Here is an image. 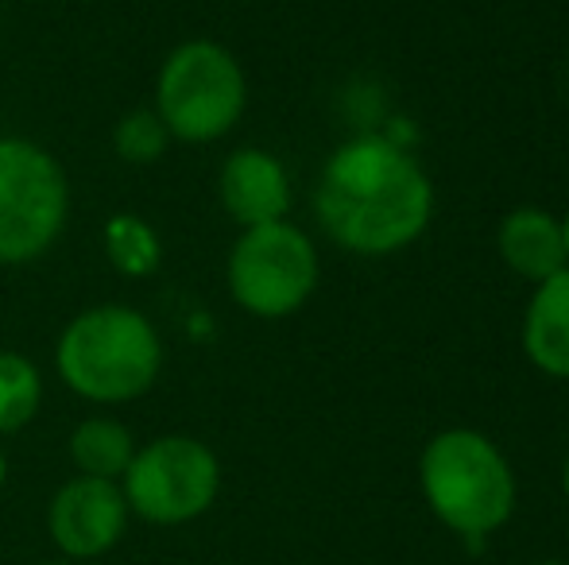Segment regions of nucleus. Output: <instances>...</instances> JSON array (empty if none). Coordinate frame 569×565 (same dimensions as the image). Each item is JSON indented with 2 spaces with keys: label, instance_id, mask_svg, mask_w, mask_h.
I'll list each match as a JSON object with an SVG mask.
<instances>
[{
  "label": "nucleus",
  "instance_id": "nucleus-1",
  "mask_svg": "<svg viewBox=\"0 0 569 565\" xmlns=\"http://www.w3.org/2000/svg\"><path fill=\"white\" fill-rule=\"evenodd\" d=\"M322 229L357 256H391L427 229L435 190L399 143L357 137L322 167L315 190Z\"/></svg>",
  "mask_w": 569,
  "mask_h": 565
},
{
  "label": "nucleus",
  "instance_id": "nucleus-2",
  "mask_svg": "<svg viewBox=\"0 0 569 565\" xmlns=\"http://www.w3.org/2000/svg\"><path fill=\"white\" fill-rule=\"evenodd\" d=\"M54 369L78 400L120 407L156 387L163 372V341L140 310L101 302L59 333Z\"/></svg>",
  "mask_w": 569,
  "mask_h": 565
},
{
  "label": "nucleus",
  "instance_id": "nucleus-3",
  "mask_svg": "<svg viewBox=\"0 0 569 565\" xmlns=\"http://www.w3.org/2000/svg\"><path fill=\"white\" fill-rule=\"evenodd\" d=\"M422 496L450 531L485 538L516 512V476L503 453L477 430H442L419 461Z\"/></svg>",
  "mask_w": 569,
  "mask_h": 565
},
{
  "label": "nucleus",
  "instance_id": "nucleus-4",
  "mask_svg": "<svg viewBox=\"0 0 569 565\" xmlns=\"http://www.w3.org/2000/svg\"><path fill=\"white\" fill-rule=\"evenodd\" d=\"M248 105L237 54L213 39H187L163 59L156 78V113L171 140L213 143L229 137Z\"/></svg>",
  "mask_w": 569,
  "mask_h": 565
},
{
  "label": "nucleus",
  "instance_id": "nucleus-5",
  "mask_svg": "<svg viewBox=\"0 0 569 565\" xmlns=\"http://www.w3.org/2000/svg\"><path fill=\"white\" fill-rule=\"evenodd\" d=\"M70 218L62 163L36 140L0 137V268H20L59 244Z\"/></svg>",
  "mask_w": 569,
  "mask_h": 565
},
{
  "label": "nucleus",
  "instance_id": "nucleus-6",
  "mask_svg": "<svg viewBox=\"0 0 569 565\" xmlns=\"http://www.w3.org/2000/svg\"><path fill=\"white\" fill-rule=\"evenodd\" d=\"M128 512L156 527H182L213 507L221 492V461L206 442L167 434L140 445L120 476Z\"/></svg>",
  "mask_w": 569,
  "mask_h": 565
},
{
  "label": "nucleus",
  "instance_id": "nucleus-7",
  "mask_svg": "<svg viewBox=\"0 0 569 565\" xmlns=\"http://www.w3.org/2000/svg\"><path fill=\"white\" fill-rule=\"evenodd\" d=\"M318 286V252L291 221L244 229L229 252V294L252 317H291Z\"/></svg>",
  "mask_w": 569,
  "mask_h": 565
},
{
  "label": "nucleus",
  "instance_id": "nucleus-8",
  "mask_svg": "<svg viewBox=\"0 0 569 565\" xmlns=\"http://www.w3.org/2000/svg\"><path fill=\"white\" fill-rule=\"evenodd\" d=\"M128 500L120 481H98V476H74L51 496L47 507V531L67 562H90L109 554L124 538Z\"/></svg>",
  "mask_w": 569,
  "mask_h": 565
},
{
  "label": "nucleus",
  "instance_id": "nucleus-9",
  "mask_svg": "<svg viewBox=\"0 0 569 565\" xmlns=\"http://www.w3.org/2000/svg\"><path fill=\"white\" fill-rule=\"evenodd\" d=\"M218 198L240 229L287 221L291 210V179L283 163L263 148H240L221 163Z\"/></svg>",
  "mask_w": 569,
  "mask_h": 565
},
{
  "label": "nucleus",
  "instance_id": "nucleus-10",
  "mask_svg": "<svg viewBox=\"0 0 569 565\" xmlns=\"http://www.w3.org/2000/svg\"><path fill=\"white\" fill-rule=\"evenodd\" d=\"M500 256L511 272L523 275V280H531L535 286L547 283L550 275H558L569 268L562 225H558L547 210H535V205L511 210L508 218H503Z\"/></svg>",
  "mask_w": 569,
  "mask_h": 565
},
{
  "label": "nucleus",
  "instance_id": "nucleus-11",
  "mask_svg": "<svg viewBox=\"0 0 569 565\" xmlns=\"http://www.w3.org/2000/svg\"><path fill=\"white\" fill-rule=\"evenodd\" d=\"M523 349L535 369L569 380V268L535 286L523 322Z\"/></svg>",
  "mask_w": 569,
  "mask_h": 565
},
{
  "label": "nucleus",
  "instance_id": "nucleus-12",
  "mask_svg": "<svg viewBox=\"0 0 569 565\" xmlns=\"http://www.w3.org/2000/svg\"><path fill=\"white\" fill-rule=\"evenodd\" d=\"M136 437L124 423L109 415L82 418L70 434V461L78 476H98V481H120L136 457Z\"/></svg>",
  "mask_w": 569,
  "mask_h": 565
},
{
  "label": "nucleus",
  "instance_id": "nucleus-13",
  "mask_svg": "<svg viewBox=\"0 0 569 565\" xmlns=\"http://www.w3.org/2000/svg\"><path fill=\"white\" fill-rule=\"evenodd\" d=\"M101 244H106L109 268L124 280H148L163 264V241L140 213H113L101 229Z\"/></svg>",
  "mask_w": 569,
  "mask_h": 565
},
{
  "label": "nucleus",
  "instance_id": "nucleus-14",
  "mask_svg": "<svg viewBox=\"0 0 569 565\" xmlns=\"http://www.w3.org/2000/svg\"><path fill=\"white\" fill-rule=\"evenodd\" d=\"M43 407V376L23 353L0 349V437L16 434Z\"/></svg>",
  "mask_w": 569,
  "mask_h": 565
},
{
  "label": "nucleus",
  "instance_id": "nucleus-15",
  "mask_svg": "<svg viewBox=\"0 0 569 565\" xmlns=\"http://www.w3.org/2000/svg\"><path fill=\"white\" fill-rule=\"evenodd\" d=\"M171 143V132L163 129L156 109H132L117 121L113 129V151L124 163H136V167H148V163H159Z\"/></svg>",
  "mask_w": 569,
  "mask_h": 565
},
{
  "label": "nucleus",
  "instance_id": "nucleus-16",
  "mask_svg": "<svg viewBox=\"0 0 569 565\" xmlns=\"http://www.w3.org/2000/svg\"><path fill=\"white\" fill-rule=\"evenodd\" d=\"M4 481H8V461H4V450H0V492H4Z\"/></svg>",
  "mask_w": 569,
  "mask_h": 565
},
{
  "label": "nucleus",
  "instance_id": "nucleus-17",
  "mask_svg": "<svg viewBox=\"0 0 569 565\" xmlns=\"http://www.w3.org/2000/svg\"><path fill=\"white\" fill-rule=\"evenodd\" d=\"M562 488H566V496H569V457H566V468H562Z\"/></svg>",
  "mask_w": 569,
  "mask_h": 565
},
{
  "label": "nucleus",
  "instance_id": "nucleus-18",
  "mask_svg": "<svg viewBox=\"0 0 569 565\" xmlns=\"http://www.w3.org/2000/svg\"><path fill=\"white\" fill-rule=\"evenodd\" d=\"M562 236H566V252H569V213H566V221H562Z\"/></svg>",
  "mask_w": 569,
  "mask_h": 565
},
{
  "label": "nucleus",
  "instance_id": "nucleus-19",
  "mask_svg": "<svg viewBox=\"0 0 569 565\" xmlns=\"http://www.w3.org/2000/svg\"><path fill=\"white\" fill-rule=\"evenodd\" d=\"M43 565H78V562H67V558H62V562H43Z\"/></svg>",
  "mask_w": 569,
  "mask_h": 565
},
{
  "label": "nucleus",
  "instance_id": "nucleus-20",
  "mask_svg": "<svg viewBox=\"0 0 569 565\" xmlns=\"http://www.w3.org/2000/svg\"><path fill=\"white\" fill-rule=\"evenodd\" d=\"M539 565H566V562H539Z\"/></svg>",
  "mask_w": 569,
  "mask_h": 565
}]
</instances>
